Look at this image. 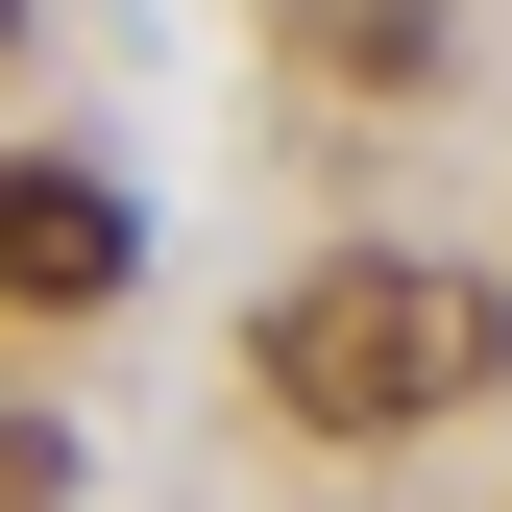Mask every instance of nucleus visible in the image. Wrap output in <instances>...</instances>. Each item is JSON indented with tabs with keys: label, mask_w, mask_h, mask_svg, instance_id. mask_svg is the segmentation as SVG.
<instances>
[{
	"label": "nucleus",
	"mask_w": 512,
	"mask_h": 512,
	"mask_svg": "<svg viewBox=\"0 0 512 512\" xmlns=\"http://www.w3.org/2000/svg\"><path fill=\"white\" fill-rule=\"evenodd\" d=\"M0 25H25V0H0Z\"/></svg>",
	"instance_id": "4"
},
{
	"label": "nucleus",
	"mask_w": 512,
	"mask_h": 512,
	"mask_svg": "<svg viewBox=\"0 0 512 512\" xmlns=\"http://www.w3.org/2000/svg\"><path fill=\"white\" fill-rule=\"evenodd\" d=\"M488 366H512V317L464 269H391V244L269 293V415H317V439H415V415H464Z\"/></svg>",
	"instance_id": "1"
},
{
	"label": "nucleus",
	"mask_w": 512,
	"mask_h": 512,
	"mask_svg": "<svg viewBox=\"0 0 512 512\" xmlns=\"http://www.w3.org/2000/svg\"><path fill=\"white\" fill-rule=\"evenodd\" d=\"M122 269H147V220H122L98 171H0V293L25 317H98Z\"/></svg>",
	"instance_id": "2"
},
{
	"label": "nucleus",
	"mask_w": 512,
	"mask_h": 512,
	"mask_svg": "<svg viewBox=\"0 0 512 512\" xmlns=\"http://www.w3.org/2000/svg\"><path fill=\"white\" fill-rule=\"evenodd\" d=\"M49 488H74V439H49V415H0V512H49Z\"/></svg>",
	"instance_id": "3"
}]
</instances>
